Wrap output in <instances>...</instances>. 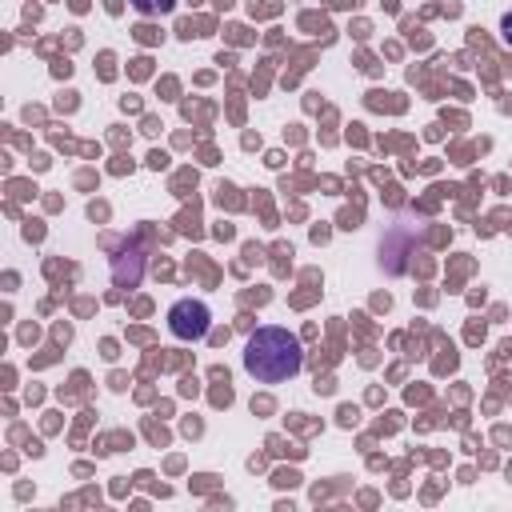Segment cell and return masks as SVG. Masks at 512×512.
I'll return each mask as SVG.
<instances>
[{
    "label": "cell",
    "mask_w": 512,
    "mask_h": 512,
    "mask_svg": "<svg viewBox=\"0 0 512 512\" xmlns=\"http://www.w3.org/2000/svg\"><path fill=\"white\" fill-rule=\"evenodd\" d=\"M300 368H304V348H300L296 332H288L280 324H264L248 336L244 372L256 384H284V380L300 376Z\"/></svg>",
    "instance_id": "obj_1"
},
{
    "label": "cell",
    "mask_w": 512,
    "mask_h": 512,
    "mask_svg": "<svg viewBox=\"0 0 512 512\" xmlns=\"http://www.w3.org/2000/svg\"><path fill=\"white\" fill-rule=\"evenodd\" d=\"M420 244H424V220L412 216V212H404V216L384 232V240H380V264H384L392 276H400V272L408 268V256H412Z\"/></svg>",
    "instance_id": "obj_2"
},
{
    "label": "cell",
    "mask_w": 512,
    "mask_h": 512,
    "mask_svg": "<svg viewBox=\"0 0 512 512\" xmlns=\"http://www.w3.org/2000/svg\"><path fill=\"white\" fill-rule=\"evenodd\" d=\"M208 328H212V308H208L204 300L184 296V300H176V304L168 308V332H172L176 340H204Z\"/></svg>",
    "instance_id": "obj_3"
},
{
    "label": "cell",
    "mask_w": 512,
    "mask_h": 512,
    "mask_svg": "<svg viewBox=\"0 0 512 512\" xmlns=\"http://www.w3.org/2000/svg\"><path fill=\"white\" fill-rule=\"evenodd\" d=\"M144 280V248H140V240L132 236H124L120 240V248H116V256H112V284L120 288V292H128V288H136Z\"/></svg>",
    "instance_id": "obj_4"
},
{
    "label": "cell",
    "mask_w": 512,
    "mask_h": 512,
    "mask_svg": "<svg viewBox=\"0 0 512 512\" xmlns=\"http://www.w3.org/2000/svg\"><path fill=\"white\" fill-rule=\"evenodd\" d=\"M132 8L140 16H168L176 8V0H132Z\"/></svg>",
    "instance_id": "obj_5"
},
{
    "label": "cell",
    "mask_w": 512,
    "mask_h": 512,
    "mask_svg": "<svg viewBox=\"0 0 512 512\" xmlns=\"http://www.w3.org/2000/svg\"><path fill=\"white\" fill-rule=\"evenodd\" d=\"M500 36H504V44H512V12H504V20H500Z\"/></svg>",
    "instance_id": "obj_6"
}]
</instances>
